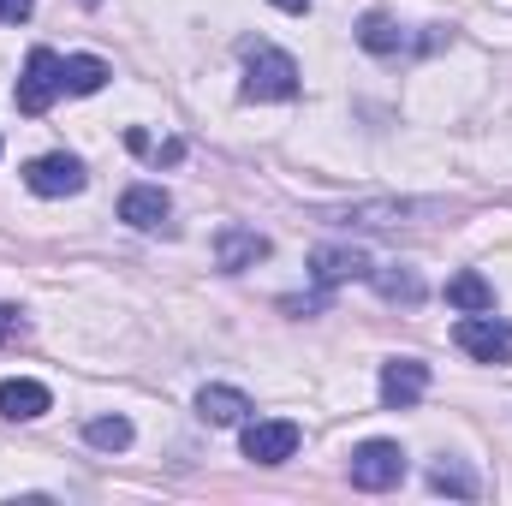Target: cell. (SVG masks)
<instances>
[{"label": "cell", "instance_id": "cell-17", "mask_svg": "<svg viewBox=\"0 0 512 506\" xmlns=\"http://www.w3.org/2000/svg\"><path fill=\"white\" fill-rule=\"evenodd\" d=\"M108 78H114L108 60H96V54H66V96H96Z\"/></svg>", "mask_w": 512, "mask_h": 506}, {"label": "cell", "instance_id": "cell-14", "mask_svg": "<svg viewBox=\"0 0 512 506\" xmlns=\"http://www.w3.org/2000/svg\"><path fill=\"white\" fill-rule=\"evenodd\" d=\"M251 411H256L251 393H239V387H221V381H215V387L197 393V417H203L209 429H233V423H245Z\"/></svg>", "mask_w": 512, "mask_h": 506}, {"label": "cell", "instance_id": "cell-22", "mask_svg": "<svg viewBox=\"0 0 512 506\" xmlns=\"http://www.w3.org/2000/svg\"><path fill=\"white\" fill-rule=\"evenodd\" d=\"M268 6H280V12H310V0H268Z\"/></svg>", "mask_w": 512, "mask_h": 506}, {"label": "cell", "instance_id": "cell-18", "mask_svg": "<svg viewBox=\"0 0 512 506\" xmlns=\"http://www.w3.org/2000/svg\"><path fill=\"white\" fill-rule=\"evenodd\" d=\"M429 489H435V495H453V501H477V471L459 465V459H441V465L429 471Z\"/></svg>", "mask_w": 512, "mask_h": 506}, {"label": "cell", "instance_id": "cell-5", "mask_svg": "<svg viewBox=\"0 0 512 506\" xmlns=\"http://www.w3.org/2000/svg\"><path fill=\"white\" fill-rule=\"evenodd\" d=\"M453 346H459L465 358H477V364H512V328L495 322L489 310H483V316H459V322H453Z\"/></svg>", "mask_w": 512, "mask_h": 506}, {"label": "cell", "instance_id": "cell-8", "mask_svg": "<svg viewBox=\"0 0 512 506\" xmlns=\"http://www.w3.org/2000/svg\"><path fill=\"white\" fill-rule=\"evenodd\" d=\"M328 221H340V227H399V221H417V215H441V203H393V197H382V203H346V209H322Z\"/></svg>", "mask_w": 512, "mask_h": 506}, {"label": "cell", "instance_id": "cell-4", "mask_svg": "<svg viewBox=\"0 0 512 506\" xmlns=\"http://www.w3.org/2000/svg\"><path fill=\"white\" fill-rule=\"evenodd\" d=\"M346 471H352V489L387 495V489L405 483L411 465H405V447H399V441H382V435H376V441H358V447H352V465H346Z\"/></svg>", "mask_w": 512, "mask_h": 506}, {"label": "cell", "instance_id": "cell-20", "mask_svg": "<svg viewBox=\"0 0 512 506\" xmlns=\"http://www.w3.org/2000/svg\"><path fill=\"white\" fill-rule=\"evenodd\" d=\"M18 334H24V310L0 304V340H18Z\"/></svg>", "mask_w": 512, "mask_h": 506}, {"label": "cell", "instance_id": "cell-3", "mask_svg": "<svg viewBox=\"0 0 512 506\" xmlns=\"http://www.w3.org/2000/svg\"><path fill=\"white\" fill-rule=\"evenodd\" d=\"M66 96V60L54 54V48H30V60H24V72H18V84H12V102H18V114H48L54 102Z\"/></svg>", "mask_w": 512, "mask_h": 506}, {"label": "cell", "instance_id": "cell-13", "mask_svg": "<svg viewBox=\"0 0 512 506\" xmlns=\"http://www.w3.org/2000/svg\"><path fill=\"white\" fill-rule=\"evenodd\" d=\"M262 256H268V239H262L256 227H221V233H215V262H221L227 274H245Z\"/></svg>", "mask_w": 512, "mask_h": 506}, {"label": "cell", "instance_id": "cell-6", "mask_svg": "<svg viewBox=\"0 0 512 506\" xmlns=\"http://www.w3.org/2000/svg\"><path fill=\"white\" fill-rule=\"evenodd\" d=\"M24 185H30L36 197H78V191L90 185V173H84L78 155L54 149V155H36V161L24 167Z\"/></svg>", "mask_w": 512, "mask_h": 506}, {"label": "cell", "instance_id": "cell-10", "mask_svg": "<svg viewBox=\"0 0 512 506\" xmlns=\"http://www.w3.org/2000/svg\"><path fill=\"white\" fill-rule=\"evenodd\" d=\"M429 393V364L423 358H387L382 364V405L387 411H411Z\"/></svg>", "mask_w": 512, "mask_h": 506}, {"label": "cell", "instance_id": "cell-7", "mask_svg": "<svg viewBox=\"0 0 512 506\" xmlns=\"http://www.w3.org/2000/svg\"><path fill=\"white\" fill-rule=\"evenodd\" d=\"M298 423L292 417H256V423H245V459H256V465H286L292 453H298Z\"/></svg>", "mask_w": 512, "mask_h": 506}, {"label": "cell", "instance_id": "cell-15", "mask_svg": "<svg viewBox=\"0 0 512 506\" xmlns=\"http://www.w3.org/2000/svg\"><path fill=\"white\" fill-rule=\"evenodd\" d=\"M447 304H453L459 316H483V310H495V286H489L477 268H459V274L447 280Z\"/></svg>", "mask_w": 512, "mask_h": 506}, {"label": "cell", "instance_id": "cell-1", "mask_svg": "<svg viewBox=\"0 0 512 506\" xmlns=\"http://www.w3.org/2000/svg\"><path fill=\"white\" fill-rule=\"evenodd\" d=\"M453 42V30H441V24H429L423 36H411L405 24H393L387 12H364L358 18V48L364 54H376V60H411V54H435V48H447Z\"/></svg>", "mask_w": 512, "mask_h": 506}, {"label": "cell", "instance_id": "cell-16", "mask_svg": "<svg viewBox=\"0 0 512 506\" xmlns=\"http://www.w3.org/2000/svg\"><path fill=\"white\" fill-rule=\"evenodd\" d=\"M370 286L393 298V304H423V280H417V268H405V262H387V268H370Z\"/></svg>", "mask_w": 512, "mask_h": 506}, {"label": "cell", "instance_id": "cell-11", "mask_svg": "<svg viewBox=\"0 0 512 506\" xmlns=\"http://www.w3.org/2000/svg\"><path fill=\"white\" fill-rule=\"evenodd\" d=\"M167 215H173V203H167L161 185H126V191H120V221L137 227V233H161Z\"/></svg>", "mask_w": 512, "mask_h": 506}, {"label": "cell", "instance_id": "cell-19", "mask_svg": "<svg viewBox=\"0 0 512 506\" xmlns=\"http://www.w3.org/2000/svg\"><path fill=\"white\" fill-rule=\"evenodd\" d=\"M84 441H90L96 453H126L131 447V417H120V411H114V417H90V423H84Z\"/></svg>", "mask_w": 512, "mask_h": 506}, {"label": "cell", "instance_id": "cell-2", "mask_svg": "<svg viewBox=\"0 0 512 506\" xmlns=\"http://www.w3.org/2000/svg\"><path fill=\"white\" fill-rule=\"evenodd\" d=\"M304 90V72L286 48L251 42L245 48V102H292Z\"/></svg>", "mask_w": 512, "mask_h": 506}, {"label": "cell", "instance_id": "cell-9", "mask_svg": "<svg viewBox=\"0 0 512 506\" xmlns=\"http://www.w3.org/2000/svg\"><path fill=\"white\" fill-rule=\"evenodd\" d=\"M370 256L358 251V245H316L310 251V280L322 286V292H334V286H346V280H370Z\"/></svg>", "mask_w": 512, "mask_h": 506}, {"label": "cell", "instance_id": "cell-23", "mask_svg": "<svg viewBox=\"0 0 512 506\" xmlns=\"http://www.w3.org/2000/svg\"><path fill=\"white\" fill-rule=\"evenodd\" d=\"M84 6H102V0H84Z\"/></svg>", "mask_w": 512, "mask_h": 506}, {"label": "cell", "instance_id": "cell-12", "mask_svg": "<svg viewBox=\"0 0 512 506\" xmlns=\"http://www.w3.org/2000/svg\"><path fill=\"white\" fill-rule=\"evenodd\" d=\"M48 405H54V393H48L42 381H30V376L0 381V417H6V423H36Z\"/></svg>", "mask_w": 512, "mask_h": 506}, {"label": "cell", "instance_id": "cell-21", "mask_svg": "<svg viewBox=\"0 0 512 506\" xmlns=\"http://www.w3.org/2000/svg\"><path fill=\"white\" fill-rule=\"evenodd\" d=\"M36 12V0H0V24H24Z\"/></svg>", "mask_w": 512, "mask_h": 506}]
</instances>
